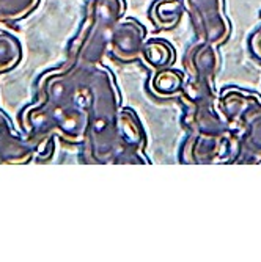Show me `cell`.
<instances>
[{
	"instance_id": "1",
	"label": "cell",
	"mask_w": 261,
	"mask_h": 262,
	"mask_svg": "<svg viewBox=\"0 0 261 262\" xmlns=\"http://www.w3.org/2000/svg\"><path fill=\"white\" fill-rule=\"evenodd\" d=\"M186 5L200 36L211 41L227 36L228 24L222 16V0H186Z\"/></svg>"
},
{
	"instance_id": "3",
	"label": "cell",
	"mask_w": 261,
	"mask_h": 262,
	"mask_svg": "<svg viewBox=\"0 0 261 262\" xmlns=\"http://www.w3.org/2000/svg\"><path fill=\"white\" fill-rule=\"evenodd\" d=\"M38 0H0V20H13L26 16Z\"/></svg>"
},
{
	"instance_id": "2",
	"label": "cell",
	"mask_w": 261,
	"mask_h": 262,
	"mask_svg": "<svg viewBox=\"0 0 261 262\" xmlns=\"http://www.w3.org/2000/svg\"><path fill=\"white\" fill-rule=\"evenodd\" d=\"M183 8L176 0H160L153 7V19L160 27H172L178 22Z\"/></svg>"
}]
</instances>
